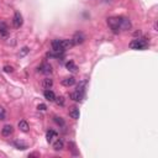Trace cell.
<instances>
[{"label": "cell", "mask_w": 158, "mask_h": 158, "mask_svg": "<svg viewBox=\"0 0 158 158\" xmlns=\"http://www.w3.org/2000/svg\"><path fill=\"white\" fill-rule=\"evenodd\" d=\"M22 22H24L22 15L20 12H15V15H14V17H12V25H14V27L20 29V27L22 26Z\"/></svg>", "instance_id": "cell-4"}, {"label": "cell", "mask_w": 158, "mask_h": 158, "mask_svg": "<svg viewBox=\"0 0 158 158\" xmlns=\"http://www.w3.org/2000/svg\"><path fill=\"white\" fill-rule=\"evenodd\" d=\"M54 101H56V104L57 105H63L64 104V98L63 97H58V98H56V99H54Z\"/></svg>", "instance_id": "cell-22"}, {"label": "cell", "mask_w": 158, "mask_h": 158, "mask_svg": "<svg viewBox=\"0 0 158 158\" xmlns=\"http://www.w3.org/2000/svg\"><path fill=\"white\" fill-rule=\"evenodd\" d=\"M14 146H15L17 149H26L27 148V145H25V143H22V142H19V141L14 142Z\"/></svg>", "instance_id": "cell-20"}, {"label": "cell", "mask_w": 158, "mask_h": 158, "mask_svg": "<svg viewBox=\"0 0 158 158\" xmlns=\"http://www.w3.org/2000/svg\"><path fill=\"white\" fill-rule=\"evenodd\" d=\"M14 69H12V67H10V66H5L4 67V72H6V73H11Z\"/></svg>", "instance_id": "cell-24"}, {"label": "cell", "mask_w": 158, "mask_h": 158, "mask_svg": "<svg viewBox=\"0 0 158 158\" xmlns=\"http://www.w3.org/2000/svg\"><path fill=\"white\" fill-rule=\"evenodd\" d=\"M147 46H148V40L145 37L136 38V40L131 41V43H130V47H131L132 50H145Z\"/></svg>", "instance_id": "cell-1"}, {"label": "cell", "mask_w": 158, "mask_h": 158, "mask_svg": "<svg viewBox=\"0 0 158 158\" xmlns=\"http://www.w3.org/2000/svg\"><path fill=\"white\" fill-rule=\"evenodd\" d=\"M74 84H75L74 77H68V78L62 79V85H64V87H72Z\"/></svg>", "instance_id": "cell-12"}, {"label": "cell", "mask_w": 158, "mask_h": 158, "mask_svg": "<svg viewBox=\"0 0 158 158\" xmlns=\"http://www.w3.org/2000/svg\"><path fill=\"white\" fill-rule=\"evenodd\" d=\"M38 72L43 73V74H51L52 73V67L48 63H42L38 67Z\"/></svg>", "instance_id": "cell-7"}, {"label": "cell", "mask_w": 158, "mask_h": 158, "mask_svg": "<svg viewBox=\"0 0 158 158\" xmlns=\"http://www.w3.org/2000/svg\"><path fill=\"white\" fill-rule=\"evenodd\" d=\"M73 41V43L74 45H82L85 41V36H84V33L83 32H75L74 33V36L72 38Z\"/></svg>", "instance_id": "cell-5"}, {"label": "cell", "mask_w": 158, "mask_h": 158, "mask_svg": "<svg viewBox=\"0 0 158 158\" xmlns=\"http://www.w3.org/2000/svg\"><path fill=\"white\" fill-rule=\"evenodd\" d=\"M54 122L57 123V125H59V126H64V121H63V119L62 118H58V116H54Z\"/></svg>", "instance_id": "cell-21"}, {"label": "cell", "mask_w": 158, "mask_h": 158, "mask_svg": "<svg viewBox=\"0 0 158 158\" xmlns=\"http://www.w3.org/2000/svg\"><path fill=\"white\" fill-rule=\"evenodd\" d=\"M73 46H74V43H73L72 40H62V48H63L64 51L72 48Z\"/></svg>", "instance_id": "cell-16"}, {"label": "cell", "mask_w": 158, "mask_h": 158, "mask_svg": "<svg viewBox=\"0 0 158 158\" xmlns=\"http://www.w3.org/2000/svg\"><path fill=\"white\" fill-rule=\"evenodd\" d=\"M37 109L41 110V111H45V110L47 109V106H46L45 104H38V105H37Z\"/></svg>", "instance_id": "cell-25"}, {"label": "cell", "mask_w": 158, "mask_h": 158, "mask_svg": "<svg viewBox=\"0 0 158 158\" xmlns=\"http://www.w3.org/2000/svg\"><path fill=\"white\" fill-rule=\"evenodd\" d=\"M43 95L48 101H54V99H56V94H54L52 90H50V89H46Z\"/></svg>", "instance_id": "cell-14"}, {"label": "cell", "mask_w": 158, "mask_h": 158, "mask_svg": "<svg viewBox=\"0 0 158 158\" xmlns=\"http://www.w3.org/2000/svg\"><path fill=\"white\" fill-rule=\"evenodd\" d=\"M27 52H29V48H27V47H24V48H22V52L20 53V56H21V57H22V56H25V54H26Z\"/></svg>", "instance_id": "cell-26"}, {"label": "cell", "mask_w": 158, "mask_h": 158, "mask_svg": "<svg viewBox=\"0 0 158 158\" xmlns=\"http://www.w3.org/2000/svg\"><path fill=\"white\" fill-rule=\"evenodd\" d=\"M57 137H58V133L54 131V130H48L47 133H46V139H47V141H48V142L54 141V139H57Z\"/></svg>", "instance_id": "cell-10"}, {"label": "cell", "mask_w": 158, "mask_h": 158, "mask_svg": "<svg viewBox=\"0 0 158 158\" xmlns=\"http://www.w3.org/2000/svg\"><path fill=\"white\" fill-rule=\"evenodd\" d=\"M29 157H38V154L37 153H31V154H29Z\"/></svg>", "instance_id": "cell-27"}, {"label": "cell", "mask_w": 158, "mask_h": 158, "mask_svg": "<svg viewBox=\"0 0 158 158\" xmlns=\"http://www.w3.org/2000/svg\"><path fill=\"white\" fill-rule=\"evenodd\" d=\"M52 51L57 53H63L64 50L62 48V40H54L52 41Z\"/></svg>", "instance_id": "cell-6"}, {"label": "cell", "mask_w": 158, "mask_h": 158, "mask_svg": "<svg viewBox=\"0 0 158 158\" xmlns=\"http://www.w3.org/2000/svg\"><path fill=\"white\" fill-rule=\"evenodd\" d=\"M107 25L110 26V29L113 30L114 33H119V32H120L119 17H109V19H107Z\"/></svg>", "instance_id": "cell-2"}, {"label": "cell", "mask_w": 158, "mask_h": 158, "mask_svg": "<svg viewBox=\"0 0 158 158\" xmlns=\"http://www.w3.org/2000/svg\"><path fill=\"white\" fill-rule=\"evenodd\" d=\"M53 148H54V151H62V149H63V148H64V142H63V140L58 139V140L54 141Z\"/></svg>", "instance_id": "cell-15"}, {"label": "cell", "mask_w": 158, "mask_h": 158, "mask_svg": "<svg viewBox=\"0 0 158 158\" xmlns=\"http://www.w3.org/2000/svg\"><path fill=\"white\" fill-rule=\"evenodd\" d=\"M66 67L68 68V71H71V72H73V73H75V72H77V66H75V63H74V62H72V61L67 62Z\"/></svg>", "instance_id": "cell-19"}, {"label": "cell", "mask_w": 158, "mask_h": 158, "mask_svg": "<svg viewBox=\"0 0 158 158\" xmlns=\"http://www.w3.org/2000/svg\"><path fill=\"white\" fill-rule=\"evenodd\" d=\"M12 132H14V127L11 125H5L3 127V130H1V135L5 136V137H9Z\"/></svg>", "instance_id": "cell-11"}, {"label": "cell", "mask_w": 158, "mask_h": 158, "mask_svg": "<svg viewBox=\"0 0 158 158\" xmlns=\"http://www.w3.org/2000/svg\"><path fill=\"white\" fill-rule=\"evenodd\" d=\"M119 27L122 31H128V30H131L132 25L127 17H119Z\"/></svg>", "instance_id": "cell-3"}, {"label": "cell", "mask_w": 158, "mask_h": 158, "mask_svg": "<svg viewBox=\"0 0 158 158\" xmlns=\"http://www.w3.org/2000/svg\"><path fill=\"white\" fill-rule=\"evenodd\" d=\"M5 116H6V113H5L4 107L0 106V120H5Z\"/></svg>", "instance_id": "cell-23"}, {"label": "cell", "mask_w": 158, "mask_h": 158, "mask_svg": "<svg viewBox=\"0 0 158 158\" xmlns=\"http://www.w3.org/2000/svg\"><path fill=\"white\" fill-rule=\"evenodd\" d=\"M52 85H53V80H52L51 78H46V79H43V82H42V87H43L45 89H50V88H52Z\"/></svg>", "instance_id": "cell-18"}, {"label": "cell", "mask_w": 158, "mask_h": 158, "mask_svg": "<svg viewBox=\"0 0 158 158\" xmlns=\"http://www.w3.org/2000/svg\"><path fill=\"white\" fill-rule=\"evenodd\" d=\"M83 94H84V93L75 90V92H73V93L71 94V99L74 100V101H82V99H83Z\"/></svg>", "instance_id": "cell-13"}, {"label": "cell", "mask_w": 158, "mask_h": 158, "mask_svg": "<svg viewBox=\"0 0 158 158\" xmlns=\"http://www.w3.org/2000/svg\"><path fill=\"white\" fill-rule=\"evenodd\" d=\"M8 33H9V27H8V25H6V22L0 21V36L6 37Z\"/></svg>", "instance_id": "cell-8"}, {"label": "cell", "mask_w": 158, "mask_h": 158, "mask_svg": "<svg viewBox=\"0 0 158 158\" xmlns=\"http://www.w3.org/2000/svg\"><path fill=\"white\" fill-rule=\"evenodd\" d=\"M17 126H19V128L21 130L22 132H27V131H29V128H30L29 123H27V121H25V120H21V121H19Z\"/></svg>", "instance_id": "cell-17"}, {"label": "cell", "mask_w": 158, "mask_h": 158, "mask_svg": "<svg viewBox=\"0 0 158 158\" xmlns=\"http://www.w3.org/2000/svg\"><path fill=\"white\" fill-rule=\"evenodd\" d=\"M69 116H71L72 119H74V120H78V119H79V116H80L79 109H78V107H75V106L71 107V109H69Z\"/></svg>", "instance_id": "cell-9"}]
</instances>
